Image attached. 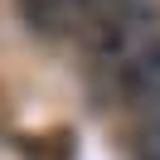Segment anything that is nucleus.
I'll return each instance as SVG.
<instances>
[{
	"mask_svg": "<svg viewBox=\"0 0 160 160\" xmlns=\"http://www.w3.org/2000/svg\"><path fill=\"white\" fill-rule=\"evenodd\" d=\"M117 78L131 102H160V34H150L131 58H121Z\"/></svg>",
	"mask_w": 160,
	"mask_h": 160,
	"instance_id": "obj_1",
	"label": "nucleus"
},
{
	"mask_svg": "<svg viewBox=\"0 0 160 160\" xmlns=\"http://www.w3.org/2000/svg\"><path fill=\"white\" fill-rule=\"evenodd\" d=\"M102 0H20V10L29 24L58 34V29H88V20L97 15Z\"/></svg>",
	"mask_w": 160,
	"mask_h": 160,
	"instance_id": "obj_2",
	"label": "nucleus"
},
{
	"mask_svg": "<svg viewBox=\"0 0 160 160\" xmlns=\"http://www.w3.org/2000/svg\"><path fill=\"white\" fill-rule=\"evenodd\" d=\"M136 160H160V117H150L146 131L136 136Z\"/></svg>",
	"mask_w": 160,
	"mask_h": 160,
	"instance_id": "obj_3",
	"label": "nucleus"
}]
</instances>
